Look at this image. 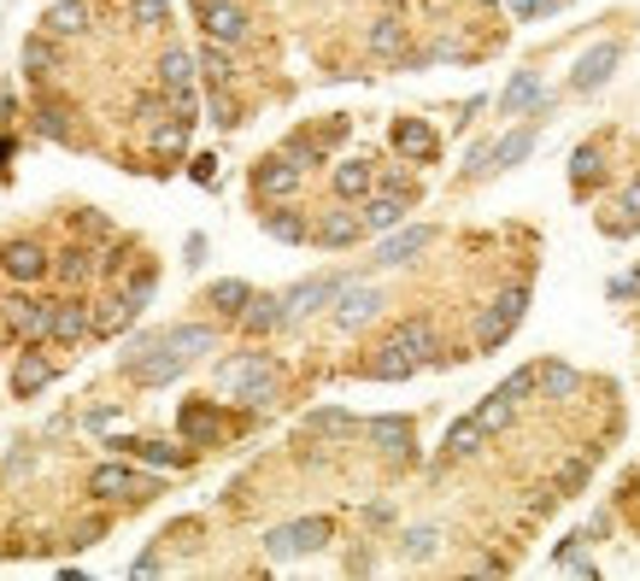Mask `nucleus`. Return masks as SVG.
<instances>
[{"label":"nucleus","mask_w":640,"mask_h":581,"mask_svg":"<svg viewBox=\"0 0 640 581\" xmlns=\"http://www.w3.org/2000/svg\"><path fill=\"white\" fill-rule=\"evenodd\" d=\"M194 71L206 77V89H230V82H236V59H230L223 41H206L200 59H194Z\"/></svg>","instance_id":"nucleus-38"},{"label":"nucleus","mask_w":640,"mask_h":581,"mask_svg":"<svg viewBox=\"0 0 640 581\" xmlns=\"http://www.w3.org/2000/svg\"><path fill=\"white\" fill-rule=\"evenodd\" d=\"M200 30L206 41H223V48H241L253 36V18H247L236 0H200Z\"/></svg>","instance_id":"nucleus-12"},{"label":"nucleus","mask_w":640,"mask_h":581,"mask_svg":"<svg viewBox=\"0 0 640 581\" xmlns=\"http://www.w3.org/2000/svg\"><path fill=\"white\" fill-rule=\"evenodd\" d=\"M123 377H130L136 388H171L182 370H189V359H177L171 347H164L159 329H148V335H136L130 347H123Z\"/></svg>","instance_id":"nucleus-2"},{"label":"nucleus","mask_w":640,"mask_h":581,"mask_svg":"<svg viewBox=\"0 0 640 581\" xmlns=\"http://www.w3.org/2000/svg\"><path fill=\"white\" fill-rule=\"evenodd\" d=\"M482 441H488V429L477 418H459V423L447 429V459H477Z\"/></svg>","instance_id":"nucleus-42"},{"label":"nucleus","mask_w":640,"mask_h":581,"mask_svg":"<svg viewBox=\"0 0 640 581\" xmlns=\"http://www.w3.org/2000/svg\"><path fill=\"white\" fill-rule=\"evenodd\" d=\"M388 347L411 352L418 364H441V359H447L441 341H436V323H429V318H400L394 329H388Z\"/></svg>","instance_id":"nucleus-16"},{"label":"nucleus","mask_w":640,"mask_h":581,"mask_svg":"<svg viewBox=\"0 0 640 581\" xmlns=\"http://www.w3.org/2000/svg\"><path fill=\"white\" fill-rule=\"evenodd\" d=\"M382 194H406V200H418V189H411V182L400 177V171H382V182H377Z\"/></svg>","instance_id":"nucleus-56"},{"label":"nucleus","mask_w":640,"mask_h":581,"mask_svg":"<svg viewBox=\"0 0 640 581\" xmlns=\"http://www.w3.org/2000/svg\"><path fill=\"white\" fill-rule=\"evenodd\" d=\"M382 288H364V282H347L336 300H329V318H336V329H347V335H353V329H364L370 318H382Z\"/></svg>","instance_id":"nucleus-10"},{"label":"nucleus","mask_w":640,"mask_h":581,"mask_svg":"<svg viewBox=\"0 0 640 581\" xmlns=\"http://www.w3.org/2000/svg\"><path fill=\"white\" fill-rule=\"evenodd\" d=\"M112 288L123 294V305H130V311L153 305V288H159V264H153V259H136V264H130V271H123V277H118Z\"/></svg>","instance_id":"nucleus-31"},{"label":"nucleus","mask_w":640,"mask_h":581,"mask_svg":"<svg viewBox=\"0 0 640 581\" xmlns=\"http://www.w3.org/2000/svg\"><path fill=\"white\" fill-rule=\"evenodd\" d=\"M48 382H53V359L41 347H24V352H18V364H12V393H18V400H36Z\"/></svg>","instance_id":"nucleus-25"},{"label":"nucleus","mask_w":640,"mask_h":581,"mask_svg":"<svg viewBox=\"0 0 640 581\" xmlns=\"http://www.w3.org/2000/svg\"><path fill=\"white\" fill-rule=\"evenodd\" d=\"M623 206H629V212L640 218V177H634V182H629V189H623Z\"/></svg>","instance_id":"nucleus-61"},{"label":"nucleus","mask_w":640,"mask_h":581,"mask_svg":"<svg viewBox=\"0 0 640 581\" xmlns=\"http://www.w3.org/2000/svg\"><path fill=\"white\" fill-rule=\"evenodd\" d=\"M159 570H164V558H159L153 547H148V552H141L136 564H130V575H159Z\"/></svg>","instance_id":"nucleus-59"},{"label":"nucleus","mask_w":640,"mask_h":581,"mask_svg":"<svg viewBox=\"0 0 640 581\" xmlns=\"http://www.w3.org/2000/svg\"><path fill=\"white\" fill-rule=\"evenodd\" d=\"M189 177H194V182H218V159H212V153L189 159Z\"/></svg>","instance_id":"nucleus-57"},{"label":"nucleus","mask_w":640,"mask_h":581,"mask_svg":"<svg viewBox=\"0 0 640 581\" xmlns=\"http://www.w3.org/2000/svg\"><path fill=\"white\" fill-rule=\"evenodd\" d=\"M329 189H336V200L353 206V200H364L370 189H377V171H370L364 159H341L336 171H329Z\"/></svg>","instance_id":"nucleus-32"},{"label":"nucleus","mask_w":640,"mask_h":581,"mask_svg":"<svg viewBox=\"0 0 640 581\" xmlns=\"http://www.w3.org/2000/svg\"><path fill=\"white\" fill-rule=\"evenodd\" d=\"M534 148H541V123H523V130H506L500 141L488 148V171H511V164H523Z\"/></svg>","instance_id":"nucleus-24"},{"label":"nucleus","mask_w":640,"mask_h":581,"mask_svg":"<svg viewBox=\"0 0 640 581\" xmlns=\"http://www.w3.org/2000/svg\"><path fill=\"white\" fill-rule=\"evenodd\" d=\"M436 547H441V529H436V523H418V529H406V534H400V552L411 558V564L436 558Z\"/></svg>","instance_id":"nucleus-45"},{"label":"nucleus","mask_w":640,"mask_h":581,"mask_svg":"<svg viewBox=\"0 0 640 581\" xmlns=\"http://www.w3.org/2000/svg\"><path fill=\"white\" fill-rule=\"evenodd\" d=\"M36 130L48 136V141H59V148H71V141H77V130H71V107H66V100H53V94H41V100H36Z\"/></svg>","instance_id":"nucleus-34"},{"label":"nucleus","mask_w":640,"mask_h":581,"mask_svg":"<svg viewBox=\"0 0 640 581\" xmlns=\"http://www.w3.org/2000/svg\"><path fill=\"white\" fill-rule=\"evenodd\" d=\"M606 177V153H600V141H582V148L570 153V182L576 189H588V182H600Z\"/></svg>","instance_id":"nucleus-43"},{"label":"nucleus","mask_w":640,"mask_h":581,"mask_svg":"<svg viewBox=\"0 0 640 581\" xmlns=\"http://www.w3.org/2000/svg\"><path fill=\"white\" fill-rule=\"evenodd\" d=\"M12 347V329H7V318H0V352H7Z\"/></svg>","instance_id":"nucleus-63"},{"label":"nucleus","mask_w":640,"mask_h":581,"mask_svg":"<svg viewBox=\"0 0 640 581\" xmlns=\"http://www.w3.org/2000/svg\"><path fill=\"white\" fill-rule=\"evenodd\" d=\"M429 247H436V230H429V223H394V230L382 236V247H377V259H370V264L400 271V264H411L418 253H429Z\"/></svg>","instance_id":"nucleus-9"},{"label":"nucleus","mask_w":640,"mask_h":581,"mask_svg":"<svg viewBox=\"0 0 640 581\" xmlns=\"http://www.w3.org/2000/svg\"><path fill=\"white\" fill-rule=\"evenodd\" d=\"M247 300H253V282H241V277H218L212 288H206V305H212L218 318H241Z\"/></svg>","instance_id":"nucleus-37"},{"label":"nucleus","mask_w":640,"mask_h":581,"mask_svg":"<svg viewBox=\"0 0 640 581\" xmlns=\"http://www.w3.org/2000/svg\"><path fill=\"white\" fill-rule=\"evenodd\" d=\"M48 277L66 288H89L94 282V241H66L59 253H48Z\"/></svg>","instance_id":"nucleus-15"},{"label":"nucleus","mask_w":640,"mask_h":581,"mask_svg":"<svg viewBox=\"0 0 640 581\" xmlns=\"http://www.w3.org/2000/svg\"><path fill=\"white\" fill-rule=\"evenodd\" d=\"M534 388H541V400H576L582 393V370L547 359V364H534Z\"/></svg>","instance_id":"nucleus-33"},{"label":"nucleus","mask_w":640,"mask_h":581,"mask_svg":"<svg viewBox=\"0 0 640 581\" xmlns=\"http://www.w3.org/2000/svg\"><path fill=\"white\" fill-rule=\"evenodd\" d=\"M164 347L177 352V359H206V352H218V329L212 323H171V329H159Z\"/></svg>","instance_id":"nucleus-26"},{"label":"nucleus","mask_w":640,"mask_h":581,"mask_svg":"<svg viewBox=\"0 0 640 581\" xmlns=\"http://www.w3.org/2000/svg\"><path fill=\"white\" fill-rule=\"evenodd\" d=\"M312 441H341V434H353L359 418L353 411H341V405H318V411H306V423H300Z\"/></svg>","instance_id":"nucleus-35"},{"label":"nucleus","mask_w":640,"mask_h":581,"mask_svg":"<svg viewBox=\"0 0 640 581\" xmlns=\"http://www.w3.org/2000/svg\"><path fill=\"white\" fill-rule=\"evenodd\" d=\"M482 7H500V0H482Z\"/></svg>","instance_id":"nucleus-64"},{"label":"nucleus","mask_w":640,"mask_h":581,"mask_svg":"<svg viewBox=\"0 0 640 581\" xmlns=\"http://www.w3.org/2000/svg\"><path fill=\"white\" fill-rule=\"evenodd\" d=\"M48 305L53 300H36V294H24V288L0 300V318H7L18 347H48Z\"/></svg>","instance_id":"nucleus-6"},{"label":"nucleus","mask_w":640,"mask_h":581,"mask_svg":"<svg viewBox=\"0 0 640 581\" xmlns=\"http://www.w3.org/2000/svg\"><path fill=\"white\" fill-rule=\"evenodd\" d=\"M77 236L82 241H107L112 236V218L107 212H77Z\"/></svg>","instance_id":"nucleus-52"},{"label":"nucleus","mask_w":640,"mask_h":581,"mask_svg":"<svg viewBox=\"0 0 640 581\" xmlns=\"http://www.w3.org/2000/svg\"><path fill=\"white\" fill-rule=\"evenodd\" d=\"M411 370H418V359H411V352H400V347H388V341H382V347H377V359L364 364V377H370V382H406Z\"/></svg>","instance_id":"nucleus-39"},{"label":"nucleus","mask_w":640,"mask_h":581,"mask_svg":"<svg viewBox=\"0 0 640 581\" xmlns=\"http://www.w3.org/2000/svg\"><path fill=\"white\" fill-rule=\"evenodd\" d=\"M7 159H12V141H7V136H0V171H7Z\"/></svg>","instance_id":"nucleus-62"},{"label":"nucleus","mask_w":640,"mask_h":581,"mask_svg":"<svg viewBox=\"0 0 640 581\" xmlns=\"http://www.w3.org/2000/svg\"><path fill=\"white\" fill-rule=\"evenodd\" d=\"M89 24H94L89 0H59V7H48V18H41V30H48V36H59V41L89 36Z\"/></svg>","instance_id":"nucleus-28"},{"label":"nucleus","mask_w":640,"mask_h":581,"mask_svg":"<svg viewBox=\"0 0 640 581\" xmlns=\"http://www.w3.org/2000/svg\"><path fill=\"white\" fill-rule=\"evenodd\" d=\"M107 529H112L107 517H82V523L66 534V547H71V552H82V547H100V541H107Z\"/></svg>","instance_id":"nucleus-49"},{"label":"nucleus","mask_w":640,"mask_h":581,"mask_svg":"<svg viewBox=\"0 0 640 581\" xmlns=\"http://www.w3.org/2000/svg\"><path fill=\"white\" fill-rule=\"evenodd\" d=\"M189 82H194V53L164 48L159 53V89H189Z\"/></svg>","instance_id":"nucleus-44"},{"label":"nucleus","mask_w":640,"mask_h":581,"mask_svg":"<svg viewBox=\"0 0 640 581\" xmlns=\"http://www.w3.org/2000/svg\"><path fill=\"white\" fill-rule=\"evenodd\" d=\"M89 493H94V500H130V505H136V470L112 452L107 464L89 470Z\"/></svg>","instance_id":"nucleus-22"},{"label":"nucleus","mask_w":640,"mask_h":581,"mask_svg":"<svg viewBox=\"0 0 640 581\" xmlns=\"http://www.w3.org/2000/svg\"><path fill=\"white\" fill-rule=\"evenodd\" d=\"M359 429L377 441L382 459H394V464L411 459V441H418V434H411V418H394V411H388V418H370V423H359Z\"/></svg>","instance_id":"nucleus-21"},{"label":"nucleus","mask_w":640,"mask_h":581,"mask_svg":"<svg viewBox=\"0 0 640 581\" xmlns=\"http://www.w3.org/2000/svg\"><path fill=\"white\" fill-rule=\"evenodd\" d=\"M347 282H353L347 271H323V277H306V282H294V288H288V294H282V318H288V323L312 318V311H323V305L336 300Z\"/></svg>","instance_id":"nucleus-8"},{"label":"nucleus","mask_w":640,"mask_h":581,"mask_svg":"<svg viewBox=\"0 0 640 581\" xmlns=\"http://www.w3.org/2000/svg\"><path fill=\"white\" fill-rule=\"evenodd\" d=\"M18 66H24L30 82H53L59 66H66V53H59V36H48V30L24 36V48H18Z\"/></svg>","instance_id":"nucleus-19"},{"label":"nucleus","mask_w":640,"mask_h":581,"mask_svg":"<svg viewBox=\"0 0 640 581\" xmlns=\"http://www.w3.org/2000/svg\"><path fill=\"white\" fill-rule=\"evenodd\" d=\"M406 194H382V189H370L364 194V212H359V223H364V230H377V236H388V230H394V223H406Z\"/></svg>","instance_id":"nucleus-30"},{"label":"nucleus","mask_w":640,"mask_h":581,"mask_svg":"<svg viewBox=\"0 0 640 581\" xmlns=\"http://www.w3.org/2000/svg\"><path fill=\"white\" fill-rule=\"evenodd\" d=\"M259 230L271 241H282V247H300L306 236H312V218H306L294 200H271V212H259Z\"/></svg>","instance_id":"nucleus-20"},{"label":"nucleus","mask_w":640,"mask_h":581,"mask_svg":"<svg viewBox=\"0 0 640 581\" xmlns=\"http://www.w3.org/2000/svg\"><path fill=\"white\" fill-rule=\"evenodd\" d=\"M306 241H318V247H329V253H341V247H359V241H364V223H359V212H347V200H341L336 212L312 218V236H306Z\"/></svg>","instance_id":"nucleus-17"},{"label":"nucleus","mask_w":640,"mask_h":581,"mask_svg":"<svg viewBox=\"0 0 640 581\" xmlns=\"http://www.w3.org/2000/svg\"><path fill=\"white\" fill-rule=\"evenodd\" d=\"M189 130L194 123H182V118H159V123H148V148L159 159H182L189 153Z\"/></svg>","instance_id":"nucleus-36"},{"label":"nucleus","mask_w":640,"mask_h":581,"mask_svg":"<svg viewBox=\"0 0 640 581\" xmlns=\"http://www.w3.org/2000/svg\"><path fill=\"white\" fill-rule=\"evenodd\" d=\"M130 264H136V241H130V236L94 247V277H100V282H118L123 271H130Z\"/></svg>","instance_id":"nucleus-40"},{"label":"nucleus","mask_w":640,"mask_h":581,"mask_svg":"<svg viewBox=\"0 0 640 581\" xmlns=\"http://www.w3.org/2000/svg\"><path fill=\"white\" fill-rule=\"evenodd\" d=\"M388 141H394V153L411 159V164H429L441 153V136L429 130L423 118H394V130H388Z\"/></svg>","instance_id":"nucleus-18"},{"label":"nucleus","mask_w":640,"mask_h":581,"mask_svg":"<svg viewBox=\"0 0 640 581\" xmlns=\"http://www.w3.org/2000/svg\"><path fill=\"white\" fill-rule=\"evenodd\" d=\"M623 66V41H593V48L576 59V71H570V89L576 94H600L606 82H611V71Z\"/></svg>","instance_id":"nucleus-11"},{"label":"nucleus","mask_w":640,"mask_h":581,"mask_svg":"<svg viewBox=\"0 0 640 581\" xmlns=\"http://www.w3.org/2000/svg\"><path fill=\"white\" fill-rule=\"evenodd\" d=\"M588 470H593V452H582V459H570L559 470V493H582L588 488Z\"/></svg>","instance_id":"nucleus-50"},{"label":"nucleus","mask_w":640,"mask_h":581,"mask_svg":"<svg viewBox=\"0 0 640 581\" xmlns=\"http://www.w3.org/2000/svg\"><path fill=\"white\" fill-rule=\"evenodd\" d=\"M218 388L236 393L247 411H264L282 393V364L271 359V352H236V359L218 364Z\"/></svg>","instance_id":"nucleus-1"},{"label":"nucleus","mask_w":640,"mask_h":581,"mask_svg":"<svg viewBox=\"0 0 640 581\" xmlns=\"http://www.w3.org/2000/svg\"><path fill=\"white\" fill-rule=\"evenodd\" d=\"M118 423V405H94L89 418H82V429H112Z\"/></svg>","instance_id":"nucleus-58"},{"label":"nucleus","mask_w":640,"mask_h":581,"mask_svg":"<svg viewBox=\"0 0 640 581\" xmlns=\"http://www.w3.org/2000/svg\"><path fill=\"white\" fill-rule=\"evenodd\" d=\"M529 388H534V364H529V370H511V377H506L500 388H493V393H500V400H511V405H518Z\"/></svg>","instance_id":"nucleus-53"},{"label":"nucleus","mask_w":640,"mask_h":581,"mask_svg":"<svg viewBox=\"0 0 640 581\" xmlns=\"http://www.w3.org/2000/svg\"><path fill=\"white\" fill-rule=\"evenodd\" d=\"M511 7H518L523 24H534V18H552V12H559V0H511Z\"/></svg>","instance_id":"nucleus-55"},{"label":"nucleus","mask_w":640,"mask_h":581,"mask_svg":"<svg viewBox=\"0 0 640 581\" xmlns=\"http://www.w3.org/2000/svg\"><path fill=\"white\" fill-rule=\"evenodd\" d=\"M541 71H518V77H511L506 82V94H500V107H493V112H500V118H523V112H534V107H541Z\"/></svg>","instance_id":"nucleus-29"},{"label":"nucleus","mask_w":640,"mask_h":581,"mask_svg":"<svg viewBox=\"0 0 640 581\" xmlns=\"http://www.w3.org/2000/svg\"><path fill=\"white\" fill-rule=\"evenodd\" d=\"M164 112L182 118V123H200V94H194V82H189V89H164Z\"/></svg>","instance_id":"nucleus-48"},{"label":"nucleus","mask_w":640,"mask_h":581,"mask_svg":"<svg viewBox=\"0 0 640 581\" xmlns=\"http://www.w3.org/2000/svg\"><path fill=\"white\" fill-rule=\"evenodd\" d=\"M300 182H306V164H294L288 153H271V159L253 164V194L259 200H294Z\"/></svg>","instance_id":"nucleus-13"},{"label":"nucleus","mask_w":640,"mask_h":581,"mask_svg":"<svg viewBox=\"0 0 640 581\" xmlns=\"http://www.w3.org/2000/svg\"><path fill=\"white\" fill-rule=\"evenodd\" d=\"M48 341H53V347L89 341V300H82V288H71L66 300L48 305Z\"/></svg>","instance_id":"nucleus-14"},{"label":"nucleus","mask_w":640,"mask_h":581,"mask_svg":"<svg viewBox=\"0 0 640 581\" xmlns=\"http://www.w3.org/2000/svg\"><path fill=\"white\" fill-rule=\"evenodd\" d=\"M123 12L136 18V30H164L171 24V7H164V0H123Z\"/></svg>","instance_id":"nucleus-47"},{"label":"nucleus","mask_w":640,"mask_h":581,"mask_svg":"<svg viewBox=\"0 0 640 581\" xmlns=\"http://www.w3.org/2000/svg\"><path fill=\"white\" fill-rule=\"evenodd\" d=\"M470 418H477V423H482L488 434H500V429H506L511 418H518V405H511V400H500V393H488V400H482L477 411H470Z\"/></svg>","instance_id":"nucleus-46"},{"label":"nucleus","mask_w":640,"mask_h":581,"mask_svg":"<svg viewBox=\"0 0 640 581\" xmlns=\"http://www.w3.org/2000/svg\"><path fill=\"white\" fill-rule=\"evenodd\" d=\"M329 541H336V517H294V523H277L271 534H264V552H271L277 564H288V558L323 552Z\"/></svg>","instance_id":"nucleus-3"},{"label":"nucleus","mask_w":640,"mask_h":581,"mask_svg":"<svg viewBox=\"0 0 640 581\" xmlns=\"http://www.w3.org/2000/svg\"><path fill=\"white\" fill-rule=\"evenodd\" d=\"M241 335H253V341H264V335H277V329H288V318H282V294H253L241 305Z\"/></svg>","instance_id":"nucleus-23"},{"label":"nucleus","mask_w":640,"mask_h":581,"mask_svg":"<svg viewBox=\"0 0 640 581\" xmlns=\"http://www.w3.org/2000/svg\"><path fill=\"white\" fill-rule=\"evenodd\" d=\"M364 523H370V529H382V523H394V505H364Z\"/></svg>","instance_id":"nucleus-60"},{"label":"nucleus","mask_w":640,"mask_h":581,"mask_svg":"<svg viewBox=\"0 0 640 581\" xmlns=\"http://www.w3.org/2000/svg\"><path fill=\"white\" fill-rule=\"evenodd\" d=\"M177 434H182V447H223V434H230V418H223V405L218 400H189L177 411Z\"/></svg>","instance_id":"nucleus-7"},{"label":"nucleus","mask_w":640,"mask_h":581,"mask_svg":"<svg viewBox=\"0 0 640 581\" xmlns=\"http://www.w3.org/2000/svg\"><path fill=\"white\" fill-rule=\"evenodd\" d=\"M364 41H370V53H377V59H388V66H394V59L406 53V24H400V18H377Z\"/></svg>","instance_id":"nucleus-41"},{"label":"nucleus","mask_w":640,"mask_h":581,"mask_svg":"<svg viewBox=\"0 0 640 581\" xmlns=\"http://www.w3.org/2000/svg\"><path fill=\"white\" fill-rule=\"evenodd\" d=\"M0 277H7L12 288H36V282H48V247H41L36 236H12V241H0Z\"/></svg>","instance_id":"nucleus-5"},{"label":"nucleus","mask_w":640,"mask_h":581,"mask_svg":"<svg viewBox=\"0 0 640 581\" xmlns=\"http://www.w3.org/2000/svg\"><path fill=\"white\" fill-rule=\"evenodd\" d=\"M130 318H136V311L123 305V294H118V288H112L107 300H89V335H94V341H112V335H123V329H130Z\"/></svg>","instance_id":"nucleus-27"},{"label":"nucleus","mask_w":640,"mask_h":581,"mask_svg":"<svg viewBox=\"0 0 640 581\" xmlns=\"http://www.w3.org/2000/svg\"><path fill=\"white\" fill-rule=\"evenodd\" d=\"M212 123H218V130H236V123H241V107H236L230 89H212Z\"/></svg>","instance_id":"nucleus-51"},{"label":"nucleus","mask_w":640,"mask_h":581,"mask_svg":"<svg viewBox=\"0 0 640 581\" xmlns=\"http://www.w3.org/2000/svg\"><path fill=\"white\" fill-rule=\"evenodd\" d=\"M523 311H529V282H511V288H500L493 294V305L477 318V347L482 352H493V347H506L511 341V329L523 323Z\"/></svg>","instance_id":"nucleus-4"},{"label":"nucleus","mask_w":640,"mask_h":581,"mask_svg":"<svg viewBox=\"0 0 640 581\" xmlns=\"http://www.w3.org/2000/svg\"><path fill=\"white\" fill-rule=\"evenodd\" d=\"M136 118H141V123L171 118V112H164V89H153V94H136Z\"/></svg>","instance_id":"nucleus-54"}]
</instances>
